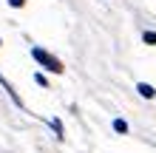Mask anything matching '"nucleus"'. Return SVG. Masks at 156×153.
<instances>
[{
  "label": "nucleus",
  "mask_w": 156,
  "mask_h": 153,
  "mask_svg": "<svg viewBox=\"0 0 156 153\" xmlns=\"http://www.w3.org/2000/svg\"><path fill=\"white\" fill-rule=\"evenodd\" d=\"M114 130L116 133H128V122L125 119H114Z\"/></svg>",
  "instance_id": "obj_3"
},
{
  "label": "nucleus",
  "mask_w": 156,
  "mask_h": 153,
  "mask_svg": "<svg viewBox=\"0 0 156 153\" xmlns=\"http://www.w3.org/2000/svg\"><path fill=\"white\" fill-rule=\"evenodd\" d=\"M51 128H54V133H57V139L66 136V133H62V122H60V119H51Z\"/></svg>",
  "instance_id": "obj_4"
},
{
  "label": "nucleus",
  "mask_w": 156,
  "mask_h": 153,
  "mask_svg": "<svg viewBox=\"0 0 156 153\" xmlns=\"http://www.w3.org/2000/svg\"><path fill=\"white\" fill-rule=\"evenodd\" d=\"M31 57L37 60V62H40V65H43L45 71H54V74H62V62H60L57 57H51L48 51H43V48H37V46H34V48H31Z\"/></svg>",
  "instance_id": "obj_1"
},
{
  "label": "nucleus",
  "mask_w": 156,
  "mask_h": 153,
  "mask_svg": "<svg viewBox=\"0 0 156 153\" xmlns=\"http://www.w3.org/2000/svg\"><path fill=\"white\" fill-rule=\"evenodd\" d=\"M9 3H12L14 9H20V6H26V0H9Z\"/></svg>",
  "instance_id": "obj_6"
},
{
  "label": "nucleus",
  "mask_w": 156,
  "mask_h": 153,
  "mask_svg": "<svg viewBox=\"0 0 156 153\" xmlns=\"http://www.w3.org/2000/svg\"><path fill=\"white\" fill-rule=\"evenodd\" d=\"M142 40L148 43V46H156V31H145V34H142Z\"/></svg>",
  "instance_id": "obj_5"
},
{
  "label": "nucleus",
  "mask_w": 156,
  "mask_h": 153,
  "mask_svg": "<svg viewBox=\"0 0 156 153\" xmlns=\"http://www.w3.org/2000/svg\"><path fill=\"white\" fill-rule=\"evenodd\" d=\"M136 91H139L142 96H148V99H153V96H156V91H153V85H148V82H139V85H136Z\"/></svg>",
  "instance_id": "obj_2"
},
{
  "label": "nucleus",
  "mask_w": 156,
  "mask_h": 153,
  "mask_svg": "<svg viewBox=\"0 0 156 153\" xmlns=\"http://www.w3.org/2000/svg\"><path fill=\"white\" fill-rule=\"evenodd\" d=\"M0 46H3V43H0Z\"/></svg>",
  "instance_id": "obj_7"
}]
</instances>
